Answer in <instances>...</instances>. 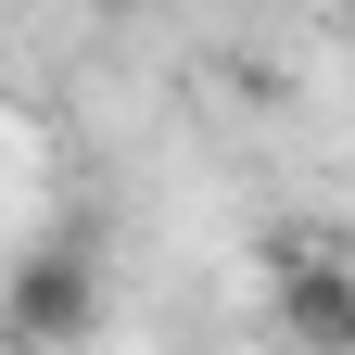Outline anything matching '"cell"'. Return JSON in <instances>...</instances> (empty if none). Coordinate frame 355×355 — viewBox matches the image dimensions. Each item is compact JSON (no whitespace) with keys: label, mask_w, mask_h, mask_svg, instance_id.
<instances>
[{"label":"cell","mask_w":355,"mask_h":355,"mask_svg":"<svg viewBox=\"0 0 355 355\" xmlns=\"http://www.w3.org/2000/svg\"><path fill=\"white\" fill-rule=\"evenodd\" d=\"M343 102H355V51H343Z\"/></svg>","instance_id":"cell-3"},{"label":"cell","mask_w":355,"mask_h":355,"mask_svg":"<svg viewBox=\"0 0 355 355\" xmlns=\"http://www.w3.org/2000/svg\"><path fill=\"white\" fill-rule=\"evenodd\" d=\"M102 330V266H76V254H26L13 266V343L26 355H64Z\"/></svg>","instance_id":"cell-1"},{"label":"cell","mask_w":355,"mask_h":355,"mask_svg":"<svg viewBox=\"0 0 355 355\" xmlns=\"http://www.w3.org/2000/svg\"><path fill=\"white\" fill-rule=\"evenodd\" d=\"M292 355H355V266L343 254H279V292H266Z\"/></svg>","instance_id":"cell-2"}]
</instances>
